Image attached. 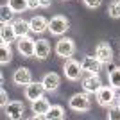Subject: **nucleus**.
<instances>
[{
  "label": "nucleus",
  "instance_id": "1",
  "mask_svg": "<svg viewBox=\"0 0 120 120\" xmlns=\"http://www.w3.org/2000/svg\"><path fill=\"white\" fill-rule=\"evenodd\" d=\"M95 95H97L99 106H102V108H111V106L115 104V100H116L115 88H113V86H100V90L97 91Z\"/></svg>",
  "mask_w": 120,
  "mask_h": 120
},
{
  "label": "nucleus",
  "instance_id": "2",
  "mask_svg": "<svg viewBox=\"0 0 120 120\" xmlns=\"http://www.w3.org/2000/svg\"><path fill=\"white\" fill-rule=\"evenodd\" d=\"M63 72H65V77L68 81H79L84 70H82V65H81L79 61L68 57L66 63H65V66H63Z\"/></svg>",
  "mask_w": 120,
  "mask_h": 120
},
{
  "label": "nucleus",
  "instance_id": "3",
  "mask_svg": "<svg viewBox=\"0 0 120 120\" xmlns=\"http://www.w3.org/2000/svg\"><path fill=\"white\" fill-rule=\"evenodd\" d=\"M49 30H50V34H54V36H61V34H65L66 30H68V18L66 16H54V18H50L49 22Z\"/></svg>",
  "mask_w": 120,
  "mask_h": 120
},
{
  "label": "nucleus",
  "instance_id": "4",
  "mask_svg": "<svg viewBox=\"0 0 120 120\" xmlns=\"http://www.w3.org/2000/svg\"><path fill=\"white\" fill-rule=\"evenodd\" d=\"M68 106H70V109H74V111L84 113V111L90 109V99H88L86 93H75V95L70 97Z\"/></svg>",
  "mask_w": 120,
  "mask_h": 120
},
{
  "label": "nucleus",
  "instance_id": "5",
  "mask_svg": "<svg viewBox=\"0 0 120 120\" xmlns=\"http://www.w3.org/2000/svg\"><path fill=\"white\" fill-rule=\"evenodd\" d=\"M16 47H18V52H20L23 57H32L34 52H36V41L32 40V38H29V36H22V38H18Z\"/></svg>",
  "mask_w": 120,
  "mask_h": 120
},
{
  "label": "nucleus",
  "instance_id": "6",
  "mask_svg": "<svg viewBox=\"0 0 120 120\" xmlns=\"http://www.w3.org/2000/svg\"><path fill=\"white\" fill-rule=\"evenodd\" d=\"M75 52V43L72 38H63V40L57 41V45H56V54L61 56V57H72V54Z\"/></svg>",
  "mask_w": 120,
  "mask_h": 120
},
{
  "label": "nucleus",
  "instance_id": "7",
  "mask_svg": "<svg viewBox=\"0 0 120 120\" xmlns=\"http://www.w3.org/2000/svg\"><path fill=\"white\" fill-rule=\"evenodd\" d=\"M95 57L102 63V65H108L113 61V49H111L109 43H106V41H100L99 45L95 49Z\"/></svg>",
  "mask_w": 120,
  "mask_h": 120
},
{
  "label": "nucleus",
  "instance_id": "8",
  "mask_svg": "<svg viewBox=\"0 0 120 120\" xmlns=\"http://www.w3.org/2000/svg\"><path fill=\"white\" fill-rule=\"evenodd\" d=\"M4 109H5L7 118H11V120H20L22 116H23L25 106L22 104L20 100H11V102H7V104L4 106Z\"/></svg>",
  "mask_w": 120,
  "mask_h": 120
},
{
  "label": "nucleus",
  "instance_id": "9",
  "mask_svg": "<svg viewBox=\"0 0 120 120\" xmlns=\"http://www.w3.org/2000/svg\"><path fill=\"white\" fill-rule=\"evenodd\" d=\"M43 91H45V86L43 82H38V81H32L25 86V99H29L30 102H34L36 99L43 97Z\"/></svg>",
  "mask_w": 120,
  "mask_h": 120
},
{
  "label": "nucleus",
  "instance_id": "10",
  "mask_svg": "<svg viewBox=\"0 0 120 120\" xmlns=\"http://www.w3.org/2000/svg\"><path fill=\"white\" fill-rule=\"evenodd\" d=\"M102 86V81H100L99 74H90L88 77L82 79V88H84L86 93H97Z\"/></svg>",
  "mask_w": 120,
  "mask_h": 120
},
{
  "label": "nucleus",
  "instance_id": "11",
  "mask_svg": "<svg viewBox=\"0 0 120 120\" xmlns=\"http://www.w3.org/2000/svg\"><path fill=\"white\" fill-rule=\"evenodd\" d=\"M13 81H15L16 86H27L29 82H32V74H30L29 68L20 66V68L13 74Z\"/></svg>",
  "mask_w": 120,
  "mask_h": 120
},
{
  "label": "nucleus",
  "instance_id": "12",
  "mask_svg": "<svg viewBox=\"0 0 120 120\" xmlns=\"http://www.w3.org/2000/svg\"><path fill=\"white\" fill-rule=\"evenodd\" d=\"M50 104L45 97H40L32 102V113H34V118H45V115L49 113Z\"/></svg>",
  "mask_w": 120,
  "mask_h": 120
},
{
  "label": "nucleus",
  "instance_id": "13",
  "mask_svg": "<svg viewBox=\"0 0 120 120\" xmlns=\"http://www.w3.org/2000/svg\"><path fill=\"white\" fill-rule=\"evenodd\" d=\"M82 70L84 72H88V74H99V70H100V63L99 59H97L95 56H88V57H84L82 59Z\"/></svg>",
  "mask_w": 120,
  "mask_h": 120
},
{
  "label": "nucleus",
  "instance_id": "14",
  "mask_svg": "<svg viewBox=\"0 0 120 120\" xmlns=\"http://www.w3.org/2000/svg\"><path fill=\"white\" fill-rule=\"evenodd\" d=\"M43 86H45V91H56L57 88H59V75L54 74V72H50V74H45V77H43Z\"/></svg>",
  "mask_w": 120,
  "mask_h": 120
},
{
  "label": "nucleus",
  "instance_id": "15",
  "mask_svg": "<svg viewBox=\"0 0 120 120\" xmlns=\"http://www.w3.org/2000/svg\"><path fill=\"white\" fill-rule=\"evenodd\" d=\"M50 52H52V49H50V43L47 40H38V41H36L34 56L38 57V59H47V57L50 56Z\"/></svg>",
  "mask_w": 120,
  "mask_h": 120
},
{
  "label": "nucleus",
  "instance_id": "16",
  "mask_svg": "<svg viewBox=\"0 0 120 120\" xmlns=\"http://www.w3.org/2000/svg\"><path fill=\"white\" fill-rule=\"evenodd\" d=\"M29 23H30V30H32V32H38V34H41V32H45V30L49 29V22H47L43 16L30 18Z\"/></svg>",
  "mask_w": 120,
  "mask_h": 120
},
{
  "label": "nucleus",
  "instance_id": "17",
  "mask_svg": "<svg viewBox=\"0 0 120 120\" xmlns=\"http://www.w3.org/2000/svg\"><path fill=\"white\" fill-rule=\"evenodd\" d=\"M0 38H2V41H5V43L15 41L16 32H15L13 23H2V27H0Z\"/></svg>",
  "mask_w": 120,
  "mask_h": 120
},
{
  "label": "nucleus",
  "instance_id": "18",
  "mask_svg": "<svg viewBox=\"0 0 120 120\" xmlns=\"http://www.w3.org/2000/svg\"><path fill=\"white\" fill-rule=\"evenodd\" d=\"M13 27H15V32H16V38H22V36H27L30 30V23L23 18H18V20L13 22Z\"/></svg>",
  "mask_w": 120,
  "mask_h": 120
},
{
  "label": "nucleus",
  "instance_id": "19",
  "mask_svg": "<svg viewBox=\"0 0 120 120\" xmlns=\"http://www.w3.org/2000/svg\"><path fill=\"white\" fill-rule=\"evenodd\" d=\"M11 59H13V50H11L9 43L2 41V45H0V63H2V65H7Z\"/></svg>",
  "mask_w": 120,
  "mask_h": 120
},
{
  "label": "nucleus",
  "instance_id": "20",
  "mask_svg": "<svg viewBox=\"0 0 120 120\" xmlns=\"http://www.w3.org/2000/svg\"><path fill=\"white\" fill-rule=\"evenodd\" d=\"M45 118H49V120H61V118H65V109L61 108V106H50V109H49V113L45 115Z\"/></svg>",
  "mask_w": 120,
  "mask_h": 120
},
{
  "label": "nucleus",
  "instance_id": "21",
  "mask_svg": "<svg viewBox=\"0 0 120 120\" xmlns=\"http://www.w3.org/2000/svg\"><path fill=\"white\" fill-rule=\"evenodd\" d=\"M7 4H9V7L15 13H23L25 9H29V2L27 0H7Z\"/></svg>",
  "mask_w": 120,
  "mask_h": 120
},
{
  "label": "nucleus",
  "instance_id": "22",
  "mask_svg": "<svg viewBox=\"0 0 120 120\" xmlns=\"http://www.w3.org/2000/svg\"><path fill=\"white\" fill-rule=\"evenodd\" d=\"M13 15H15V11L9 7V4H4L0 7V22H2V23H9Z\"/></svg>",
  "mask_w": 120,
  "mask_h": 120
},
{
  "label": "nucleus",
  "instance_id": "23",
  "mask_svg": "<svg viewBox=\"0 0 120 120\" xmlns=\"http://www.w3.org/2000/svg\"><path fill=\"white\" fill-rule=\"evenodd\" d=\"M109 84L113 86V88H120V66H116V68H113V70L109 72Z\"/></svg>",
  "mask_w": 120,
  "mask_h": 120
},
{
  "label": "nucleus",
  "instance_id": "24",
  "mask_svg": "<svg viewBox=\"0 0 120 120\" xmlns=\"http://www.w3.org/2000/svg\"><path fill=\"white\" fill-rule=\"evenodd\" d=\"M108 15L111 18H120V0H115L111 2L109 7H108Z\"/></svg>",
  "mask_w": 120,
  "mask_h": 120
},
{
  "label": "nucleus",
  "instance_id": "25",
  "mask_svg": "<svg viewBox=\"0 0 120 120\" xmlns=\"http://www.w3.org/2000/svg\"><path fill=\"white\" fill-rule=\"evenodd\" d=\"M108 118H111V120H120V108H113V109L108 113Z\"/></svg>",
  "mask_w": 120,
  "mask_h": 120
},
{
  "label": "nucleus",
  "instance_id": "26",
  "mask_svg": "<svg viewBox=\"0 0 120 120\" xmlns=\"http://www.w3.org/2000/svg\"><path fill=\"white\" fill-rule=\"evenodd\" d=\"M84 4L90 7V9H97V7H100V4H102V0H84Z\"/></svg>",
  "mask_w": 120,
  "mask_h": 120
},
{
  "label": "nucleus",
  "instance_id": "27",
  "mask_svg": "<svg viewBox=\"0 0 120 120\" xmlns=\"http://www.w3.org/2000/svg\"><path fill=\"white\" fill-rule=\"evenodd\" d=\"M0 104H2V106L7 104V91H5L4 88L0 90Z\"/></svg>",
  "mask_w": 120,
  "mask_h": 120
},
{
  "label": "nucleus",
  "instance_id": "28",
  "mask_svg": "<svg viewBox=\"0 0 120 120\" xmlns=\"http://www.w3.org/2000/svg\"><path fill=\"white\" fill-rule=\"evenodd\" d=\"M27 2H29V9H38V7H41L40 0H27Z\"/></svg>",
  "mask_w": 120,
  "mask_h": 120
},
{
  "label": "nucleus",
  "instance_id": "29",
  "mask_svg": "<svg viewBox=\"0 0 120 120\" xmlns=\"http://www.w3.org/2000/svg\"><path fill=\"white\" fill-rule=\"evenodd\" d=\"M40 2H41V7H49L52 0H40Z\"/></svg>",
  "mask_w": 120,
  "mask_h": 120
},
{
  "label": "nucleus",
  "instance_id": "30",
  "mask_svg": "<svg viewBox=\"0 0 120 120\" xmlns=\"http://www.w3.org/2000/svg\"><path fill=\"white\" fill-rule=\"evenodd\" d=\"M118 108H120V100H118Z\"/></svg>",
  "mask_w": 120,
  "mask_h": 120
}]
</instances>
